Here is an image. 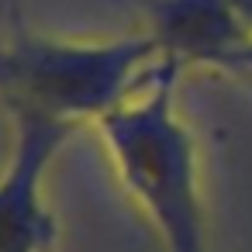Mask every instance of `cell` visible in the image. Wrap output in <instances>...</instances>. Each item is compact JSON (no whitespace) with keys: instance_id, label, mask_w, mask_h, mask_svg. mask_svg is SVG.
I'll return each mask as SVG.
<instances>
[{"instance_id":"3","label":"cell","mask_w":252,"mask_h":252,"mask_svg":"<svg viewBox=\"0 0 252 252\" xmlns=\"http://www.w3.org/2000/svg\"><path fill=\"white\" fill-rule=\"evenodd\" d=\"M76 125L42 114H14V145L0 169V252H49L56 218L45 204V176Z\"/></svg>"},{"instance_id":"1","label":"cell","mask_w":252,"mask_h":252,"mask_svg":"<svg viewBox=\"0 0 252 252\" xmlns=\"http://www.w3.org/2000/svg\"><path fill=\"white\" fill-rule=\"evenodd\" d=\"M180 73L183 66L162 59L125 104L97 121V128L121 187L159 231L166 252H207L197 138L176 111Z\"/></svg>"},{"instance_id":"2","label":"cell","mask_w":252,"mask_h":252,"mask_svg":"<svg viewBox=\"0 0 252 252\" xmlns=\"http://www.w3.org/2000/svg\"><path fill=\"white\" fill-rule=\"evenodd\" d=\"M159 63L162 52L145 32L111 42L28 35L0 45V100L11 114H42L80 128L125 104Z\"/></svg>"},{"instance_id":"6","label":"cell","mask_w":252,"mask_h":252,"mask_svg":"<svg viewBox=\"0 0 252 252\" xmlns=\"http://www.w3.org/2000/svg\"><path fill=\"white\" fill-rule=\"evenodd\" d=\"M235 69H238V73H249V76H252V42H249V45H245V52L238 56Z\"/></svg>"},{"instance_id":"5","label":"cell","mask_w":252,"mask_h":252,"mask_svg":"<svg viewBox=\"0 0 252 252\" xmlns=\"http://www.w3.org/2000/svg\"><path fill=\"white\" fill-rule=\"evenodd\" d=\"M228 4H231L235 18L242 21V28L249 32V38H252V0H228Z\"/></svg>"},{"instance_id":"4","label":"cell","mask_w":252,"mask_h":252,"mask_svg":"<svg viewBox=\"0 0 252 252\" xmlns=\"http://www.w3.org/2000/svg\"><path fill=\"white\" fill-rule=\"evenodd\" d=\"M142 32L159 45L162 59L176 66L235 69L252 42L228 0H135Z\"/></svg>"}]
</instances>
